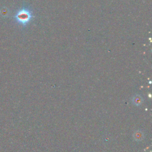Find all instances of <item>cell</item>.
Masks as SVG:
<instances>
[{
	"label": "cell",
	"mask_w": 152,
	"mask_h": 152,
	"mask_svg": "<svg viewBox=\"0 0 152 152\" xmlns=\"http://www.w3.org/2000/svg\"><path fill=\"white\" fill-rule=\"evenodd\" d=\"M33 18L34 15L32 11L30 8L27 7H24L21 8L14 15L15 21L23 27L29 24Z\"/></svg>",
	"instance_id": "cell-1"
},
{
	"label": "cell",
	"mask_w": 152,
	"mask_h": 152,
	"mask_svg": "<svg viewBox=\"0 0 152 152\" xmlns=\"http://www.w3.org/2000/svg\"><path fill=\"white\" fill-rule=\"evenodd\" d=\"M132 103L135 106H140L143 103V98L139 94H135L132 98Z\"/></svg>",
	"instance_id": "cell-2"
},
{
	"label": "cell",
	"mask_w": 152,
	"mask_h": 152,
	"mask_svg": "<svg viewBox=\"0 0 152 152\" xmlns=\"http://www.w3.org/2000/svg\"><path fill=\"white\" fill-rule=\"evenodd\" d=\"M134 139L137 141H140L141 140L143 139V134L142 132L140 131H136L134 134Z\"/></svg>",
	"instance_id": "cell-3"
}]
</instances>
